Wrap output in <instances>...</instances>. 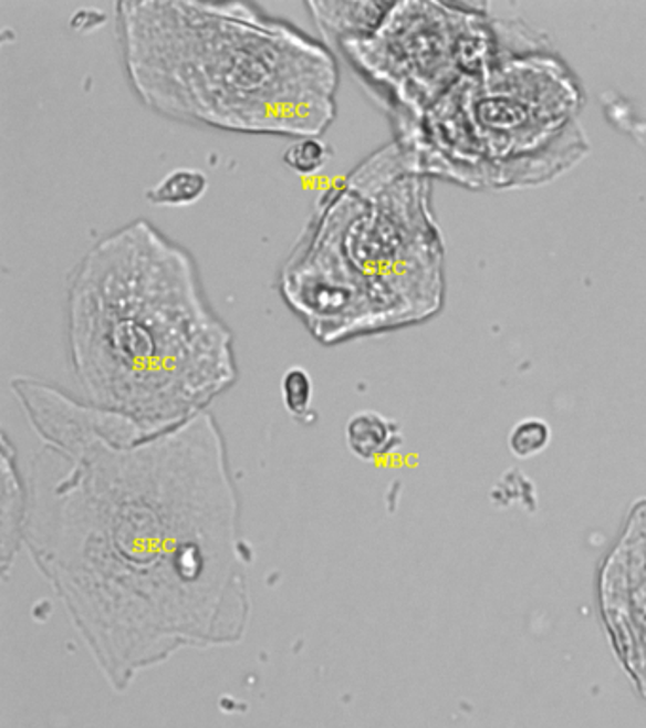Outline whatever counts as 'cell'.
Instances as JSON below:
<instances>
[{
	"label": "cell",
	"mask_w": 646,
	"mask_h": 728,
	"mask_svg": "<svg viewBox=\"0 0 646 728\" xmlns=\"http://www.w3.org/2000/svg\"><path fill=\"white\" fill-rule=\"evenodd\" d=\"M12 391L44 444L21 543L111 685L178 651L243 642L252 557L211 412L145 437L37 377Z\"/></svg>",
	"instance_id": "obj_1"
},
{
	"label": "cell",
	"mask_w": 646,
	"mask_h": 728,
	"mask_svg": "<svg viewBox=\"0 0 646 728\" xmlns=\"http://www.w3.org/2000/svg\"><path fill=\"white\" fill-rule=\"evenodd\" d=\"M476 15L440 2H390L382 23L334 53L363 80L395 129L416 124L475 71Z\"/></svg>",
	"instance_id": "obj_5"
},
{
	"label": "cell",
	"mask_w": 646,
	"mask_h": 728,
	"mask_svg": "<svg viewBox=\"0 0 646 728\" xmlns=\"http://www.w3.org/2000/svg\"><path fill=\"white\" fill-rule=\"evenodd\" d=\"M597 610L614 655L646 698V497L601 562Z\"/></svg>",
	"instance_id": "obj_6"
},
{
	"label": "cell",
	"mask_w": 646,
	"mask_h": 728,
	"mask_svg": "<svg viewBox=\"0 0 646 728\" xmlns=\"http://www.w3.org/2000/svg\"><path fill=\"white\" fill-rule=\"evenodd\" d=\"M390 2H350V0H332V2H308L305 8L311 20L321 33L332 52L351 40L368 37L389 10Z\"/></svg>",
	"instance_id": "obj_7"
},
{
	"label": "cell",
	"mask_w": 646,
	"mask_h": 728,
	"mask_svg": "<svg viewBox=\"0 0 646 728\" xmlns=\"http://www.w3.org/2000/svg\"><path fill=\"white\" fill-rule=\"evenodd\" d=\"M66 352L87 403L146 437L199 416L238 382L233 334L186 247L145 219L106 233L66 285Z\"/></svg>",
	"instance_id": "obj_2"
},
{
	"label": "cell",
	"mask_w": 646,
	"mask_h": 728,
	"mask_svg": "<svg viewBox=\"0 0 646 728\" xmlns=\"http://www.w3.org/2000/svg\"><path fill=\"white\" fill-rule=\"evenodd\" d=\"M2 469H4V491H2V568L8 573V565L12 563L13 550L21 544L23 533V518H25V488L21 486L18 472L12 470V456L10 444L4 438L2 448Z\"/></svg>",
	"instance_id": "obj_9"
},
{
	"label": "cell",
	"mask_w": 646,
	"mask_h": 728,
	"mask_svg": "<svg viewBox=\"0 0 646 728\" xmlns=\"http://www.w3.org/2000/svg\"><path fill=\"white\" fill-rule=\"evenodd\" d=\"M209 193V177L201 169L177 167L145 193L150 206L165 209L196 206Z\"/></svg>",
	"instance_id": "obj_10"
},
{
	"label": "cell",
	"mask_w": 646,
	"mask_h": 728,
	"mask_svg": "<svg viewBox=\"0 0 646 728\" xmlns=\"http://www.w3.org/2000/svg\"><path fill=\"white\" fill-rule=\"evenodd\" d=\"M345 440L358 459L374 461L395 451L404 437L400 424L395 419L376 410H361L347 419Z\"/></svg>",
	"instance_id": "obj_8"
},
{
	"label": "cell",
	"mask_w": 646,
	"mask_h": 728,
	"mask_svg": "<svg viewBox=\"0 0 646 728\" xmlns=\"http://www.w3.org/2000/svg\"><path fill=\"white\" fill-rule=\"evenodd\" d=\"M332 158H334V148L323 137L294 139L283 154L284 166L302 177H311L323 171Z\"/></svg>",
	"instance_id": "obj_12"
},
{
	"label": "cell",
	"mask_w": 646,
	"mask_h": 728,
	"mask_svg": "<svg viewBox=\"0 0 646 728\" xmlns=\"http://www.w3.org/2000/svg\"><path fill=\"white\" fill-rule=\"evenodd\" d=\"M278 289L323 345L435 318L444 302L442 239L429 177L400 143L369 154L319 198Z\"/></svg>",
	"instance_id": "obj_4"
},
{
	"label": "cell",
	"mask_w": 646,
	"mask_h": 728,
	"mask_svg": "<svg viewBox=\"0 0 646 728\" xmlns=\"http://www.w3.org/2000/svg\"><path fill=\"white\" fill-rule=\"evenodd\" d=\"M133 93L164 118L264 137H323L340 60L324 40L251 2H116Z\"/></svg>",
	"instance_id": "obj_3"
},
{
	"label": "cell",
	"mask_w": 646,
	"mask_h": 728,
	"mask_svg": "<svg viewBox=\"0 0 646 728\" xmlns=\"http://www.w3.org/2000/svg\"><path fill=\"white\" fill-rule=\"evenodd\" d=\"M552 440V429L541 417H525L508 435V448L520 459L539 456Z\"/></svg>",
	"instance_id": "obj_13"
},
{
	"label": "cell",
	"mask_w": 646,
	"mask_h": 728,
	"mask_svg": "<svg viewBox=\"0 0 646 728\" xmlns=\"http://www.w3.org/2000/svg\"><path fill=\"white\" fill-rule=\"evenodd\" d=\"M281 401L284 410L296 422L311 424L313 422V379L310 372L302 366H291L281 377Z\"/></svg>",
	"instance_id": "obj_11"
}]
</instances>
